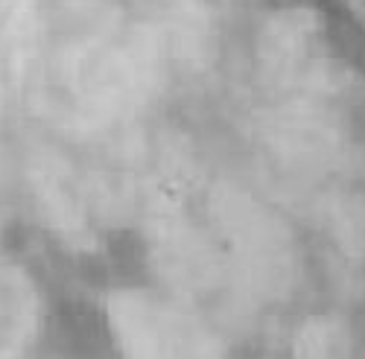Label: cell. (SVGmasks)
Here are the masks:
<instances>
[{
  "instance_id": "obj_1",
  "label": "cell",
  "mask_w": 365,
  "mask_h": 359,
  "mask_svg": "<svg viewBox=\"0 0 365 359\" xmlns=\"http://www.w3.org/2000/svg\"><path fill=\"white\" fill-rule=\"evenodd\" d=\"M29 359H120V342L94 304L65 295L44 313Z\"/></svg>"
}]
</instances>
